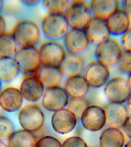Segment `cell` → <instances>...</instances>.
<instances>
[{
    "label": "cell",
    "instance_id": "obj_24",
    "mask_svg": "<svg viewBox=\"0 0 131 147\" xmlns=\"http://www.w3.org/2000/svg\"><path fill=\"white\" fill-rule=\"evenodd\" d=\"M35 134L24 129L14 131L8 139V147H36Z\"/></svg>",
    "mask_w": 131,
    "mask_h": 147
},
{
    "label": "cell",
    "instance_id": "obj_23",
    "mask_svg": "<svg viewBox=\"0 0 131 147\" xmlns=\"http://www.w3.org/2000/svg\"><path fill=\"white\" fill-rule=\"evenodd\" d=\"M90 2L93 16L105 20L121 5L118 0H93Z\"/></svg>",
    "mask_w": 131,
    "mask_h": 147
},
{
    "label": "cell",
    "instance_id": "obj_33",
    "mask_svg": "<svg viewBox=\"0 0 131 147\" xmlns=\"http://www.w3.org/2000/svg\"><path fill=\"white\" fill-rule=\"evenodd\" d=\"M120 43L123 51L131 53V26L121 36Z\"/></svg>",
    "mask_w": 131,
    "mask_h": 147
},
{
    "label": "cell",
    "instance_id": "obj_4",
    "mask_svg": "<svg viewBox=\"0 0 131 147\" xmlns=\"http://www.w3.org/2000/svg\"><path fill=\"white\" fill-rule=\"evenodd\" d=\"M41 28L47 40L59 41L70 28L64 14L47 13L43 17Z\"/></svg>",
    "mask_w": 131,
    "mask_h": 147
},
{
    "label": "cell",
    "instance_id": "obj_30",
    "mask_svg": "<svg viewBox=\"0 0 131 147\" xmlns=\"http://www.w3.org/2000/svg\"><path fill=\"white\" fill-rule=\"evenodd\" d=\"M117 65L123 72L129 73L131 72V53L123 51Z\"/></svg>",
    "mask_w": 131,
    "mask_h": 147
},
{
    "label": "cell",
    "instance_id": "obj_8",
    "mask_svg": "<svg viewBox=\"0 0 131 147\" xmlns=\"http://www.w3.org/2000/svg\"><path fill=\"white\" fill-rule=\"evenodd\" d=\"M83 74L90 86L99 88L105 86L109 81L110 67L97 60H93L86 64Z\"/></svg>",
    "mask_w": 131,
    "mask_h": 147
},
{
    "label": "cell",
    "instance_id": "obj_26",
    "mask_svg": "<svg viewBox=\"0 0 131 147\" xmlns=\"http://www.w3.org/2000/svg\"><path fill=\"white\" fill-rule=\"evenodd\" d=\"M19 47L12 33L5 31L0 35V57H12Z\"/></svg>",
    "mask_w": 131,
    "mask_h": 147
},
{
    "label": "cell",
    "instance_id": "obj_15",
    "mask_svg": "<svg viewBox=\"0 0 131 147\" xmlns=\"http://www.w3.org/2000/svg\"><path fill=\"white\" fill-rule=\"evenodd\" d=\"M43 84L35 74H28L21 83L19 89L23 98L31 102L38 101L45 90Z\"/></svg>",
    "mask_w": 131,
    "mask_h": 147
},
{
    "label": "cell",
    "instance_id": "obj_21",
    "mask_svg": "<svg viewBox=\"0 0 131 147\" xmlns=\"http://www.w3.org/2000/svg\"><path fill=\"white\" fill-rule=\"evenodd\" d=\"M34 74L41 80L45 88L61 86L64 77L60 67H54L42 64Z\"/></svg>",
    "mask_w": 131,
    "mask_h": 147
},
{
    "label": "cell",
    "instance_id": "obj_12",
    "mask_svg": "<svg viewBox=\"0 0 131 147\" xmlns=\"http://www.w3.org/2000/svg\"><path fill=\"white\" fill-rule=\"evenodd\" d=\"M78 118L75 114L66 107L55 111L51 116V125L59 134H67L75 127Z\"/></svg>",
    "mask_w": 131,
    "mask_h": 147
},
{
    "label": "cell",
    "instance_id": "obj_40",
    "mask_svg": "<svg viewBox=\"0 0 131 147\" xmlns=\"http://www.w3.org/2000/svg\"><path fill=\"white\" fill-rule=\"evenodd\" d=\"M0 147H8V146L6 144L2 141H0Z\"/></svg>",
    "mask_w": 131,
    "mask_h": 147
},
{
    "label": "cell",
    "instance_id": "obj_9",
    "mask_svg": "<svg viewBox=\"0 0 131 147\" xmlns=\"http://www.w3.org/2000/svg\"><path fill=\"white\" fill-rule=\"evenodd\" d=\"M104 91L108 99L114 103H124L131 94V87L127 79L122 77L109 79L104 86Z\"/></svg>",
    "mask_w": 131,
    "mask_h": 147
},
{
    "label": "cell",
    "instance_id": "obj_36",
    "mask_svg": "<svg viewBox=\"0 0 131 147\" xmlns=\"http://www.w3.org/2000/svg\"><path fill=\"white\" fill-rule=\"evenodd\" d=\"M121 7L125 9L131 16V1L124 0L121 1Z\"/></svg>",
    "mask_w": 131,
    "mask_h": 147
},
{
    "label": "cell",
    "instance_id": "obj_43",
    "mask_svg": "<svg viewBox=\"0 0 131 147\" xmlns=\"http://www.w3.org/2000/svg\"><path fill=\"white\" fill-rule=\"evenodd\" d=\"M2 81L0 80V91H1V90H2Z\"/></svg>",
    "mask_w": 131,
    "mask_h": 147
},
{
    "label": "cell",
    "instance_id": "obj_5",
    "mask_svg": "<svg viewBox=\"0 0 131 147\" xmlns=\"http://www.w3.org/2000/svg\"><path fill=\"white\" fill-rule=\"evenodd\" d=\"M14 58L20 71L28 74H34L41 65L38 48L36 46L19 47Z\"/></svg>",
    "mask_w": 131,
    "mask_h": 147
},
{
    "label": "cell",
    "instance_id": "obj_41",
    "mask_svg": "<svg viewBox=\"0 0 131 147\" xmlns=\"http://www.w3.org/2000/svg\"><path fill=\"white\" fill-rule=\"evenodd\" d=\"M3 1L0 0V13H1V10H2V7H3Z\"/></svg>",
    "mask_w": 131,
    "mask_h": 147
},
{
    "label": "cell",
    "instance_id": "obj_11",
    "mask_svg": "<svg viewBox=\"0 0 131 147\" xmlns=\"http://www.w3.org/2000/svg\"><path fill=\"white\" fill-rule=\"evenodd\" d=\"M69 100V95L61 86L46 88L41 97L44 107L53 112L66 107Z\"/></svg>",
    "mask_w": 131,
    "mask_h": 147
},
{
    "label": "cell",
    "instance_id": "obj_3",
    "mask_svg": "<svg viewBox=\"0 0 131 147\" xmlns=\"http://www.w3.org/2000/svg\"><path fill=\"white\" fill-rule=\"evenodd\" d=\"M38 49L41 64L54 67L60 66L67 51L63 44L55 40L44 41Z\"/></svg>",
    "mask_w": 131,
    "mask_h": 147
},
{
    "label": "cell",
    "instance_id": "obj_42",
    "mask_svg": "<svg viewBox=\"0 0 131 147\" xmlns=\"http://www.w3.org/2000/svg\"><path fill=\"white\" fill-rule=\"evenodd\" d=\"M125 147H131V140L127 142Z\"/></svg>",
    "mask_w": 131,
    "mask_h": 147
},
{
    "label": "cell",
    "instance_id": "obj_17",
    "mask_svg": "<svg viewBox=\"0 0 131 147\" xmlns=\"http://www.w3.org/2000/svg\"><path fill=\"white\" fill-rule=\"evenodd\" d=\"M85 31L90 42L96 45L111 36L106 20L93 16Z\"/></svg>",
    "mask_w": 131,
    "mask_h": 147
},
{
    "label": "cell",
    "instance_id": "obj_38",
    "mask_svg": "<svg viewBox=\"0 0 131 147\" xmlns=\"http://www.w3.org/2000/svg\"><path fill=\"white\" fill-rule=\"evenodd\" d=\"M126 101V106L128 110L131 112V94Z\"/></svg>",
    "mask_w": 131,
    "mask_h": 147
},
{
    "label": "cell",
    "instance_id": "obj_31",
    "mask_svg": "<svg viewBox=\"0 0 131 147\" xmlns=\"http://www.w3.org/2000/svg\"><path fill=\"white\" fill-rule=\"evenodd\" d=\"M36 147H62V145L56 138L47 135L42 137L38 140Z\"/></svg>",
    "mask_w": 131,
    "mask_h": 147
},
{
    "label": "cell",
    "instance_id": "obj_10",
    "mask_svg": "<svg viewBox=\"0 0 131 147\" xmlns=\"http://www.w3.org/2000/svg\"><path fill=\"white\" fill-rule=\"evenodd\" d=\"M80 119L85 129L90 132L98 131L106 124L105 110L96 105L88 106L82 112Z\"/></svg>",
    "mask_w": 131,
    "mask_h": 147
},
{
    "label": "cell",
    "instance_id": "obj_19",
    "mask_svg": "<svg viewBox=\"0 0 131 147\" xmlns=\"http://www.w3.org/2000/svg\"><path fill=\"white\" fill-rule=\"evenodd\" d=\"M90 86L83 74L69 76L66 78L64 87L71 98H83L89 91Z\"/></svg>",
    "mask_w": 131,
    "mask_h": 147
},
{
    "label": "cell",
    "instance_id": "obj_37",
    "mask_svg": "<svg viewBox=\"0 0 131 147\" xmlns=\"http://www.w3.org/2000/svg\"><path fill=\"white\" fill-rule=\"evenodd\" d=\"M6 22L3 16L0 13V35L5 32Z\"/></svg>",
    "mask_w": 131,
    "mask_h": 147
},
{
    "label": "cell",
    "instance_id": "obj_6",
    "mask_svg": "<svg viewBox=\"0 0 131 147\" xmlns=\"http://www.w3.org/2000/svg\"><path fill=\"white\" fill-rule=\"evenodd\" d=\"M123 51L120 42L110 37L96 45L95 59L110 67L117 65Z\"/></svg>",
    "mask_w": 131,
    "mask_h": 147
},
{
    "label": "cell",
    "instance_id": "obj_34",
    "mask_svg": "<svg viewBox=\"0 0 131 147\" xmlns=\"http://www.w3.org/2000/svg\"><path fill=\"white\" fill-rule=\"evenodd\" d=\"M124 126L126 135L131 138V115L129 116Z\"/></svg>",
    "mask_w": 131,
    "mask_h": 147
},
{
    "label": "cell",
    "instance_id": "obj_20",
    "mask_svg": "<svg viewBox=\"0 0 131 147\" xmlns=\"http://www.w3.org/2000/svg\"><path fill=\"white\" fill-rule=\"evenodd\" d=\"M86 63V59L82 53L67 51L65 58L60 67L64 77L83 74Z\"/></svg>",
    "mask_w": 131,
    "mask_h": 147
},
{
    "label": "cell",
    "instance_id": "obj_16",
    "mask_svg": "<svg viewBox=\"0 0 131 147\" xmlns=\"http://www.w3.org/2000/svg\"><path fill=\"white\" fill-rule=\"evenodd\" d=\"M104 109L106 124L109 127L120 128L124 126L129 116L126 104L110 102L106 105Z\"/></svg>",
    "mask_w": 131,
    "mask_h": 147
},
{
    "label": "cell",
    "instance_id": "obj_1",
    "mask_svg": "<svg viewBox=\"0 0 131 147\" xmlns=\"http://www.w3.org/2000/svg\"><path fill=\"white\" fill-rule=\"evenodd\" d=\"M64 15L70 28L85 29L93 16L90 2L70 1Z\"/></svg>",
    "mask_w": 131,
    "mask_h": 147
},
{
    "label": "cell",
    "instance_id": "obj_2",
    "mask_svg": "<svg viewBox=\"0 0 131 147\" xmlns=\"http://www.w3.org/2000/svg\"><path fill=\"white\" fill-rule=\"evenodd\" d=\"M12 33L19 47H32L39 42L41 30L34 21L24 19L16 23Z\"/></svg>",
    "mask_w": 131,
    "mask_h": 147
},
{
    "label": "cell",
    "instance_id": "obj_32",
    "mask_svg": "<svg viewBox=\"0 0 131 147\" xmlns=\"http://www.w3.org/2000/svg\"><path fill=\"white\" fill-rule=\"evenodd\" d=\"M62 147H88L86 141L80 137L74 136L64 141Z\"/></svg>",
    "mask_w": 131,
    "mask_h": 147
},
{
    "label": "cell",
    "instance_id": "obj_35",
    "mask_svg": "<svg viewBox=\"0 0 131 147\" xmlns=\"http://www.w3.org/2000/svg\"><path fill=\"white\" fill-rule=\"evenodd\" d=\"M21 2L24 5L30 7L35 6L41 2L40 0H22Z\"/></svg>",
    "mask_w": 131,
    "mask_h": 147
},
{
    "label": "cell",
    "instance_id": "obj_27",
    "mask_svg": "<svg viewBox=\"0 0 131 147\" xmlns=\"http://www.w3.org/2000/svg\"><path fill=\"white\" fill-rule=\"evenodd\" d=\"M70 2L67 0H44L42 4L48 13L64 14Z\"/></svg>",
    "mask_w": 131,
    "mask_h": 147
},
{
    "label": "cell",
    "instance_id": "obj_39",
    "mask_svg": "<svg viewBox=\"0 0 131 147\" xmlns=\"http://www.w3.org/2000/svg\"><path fill=\"white\" fill-rule=\"evenodd\" d=\"M127 79L128 83L131 87V72L128 73V79Z\"/></svg>",
    "mask_w": 131,
    "mask_h": 147
},
{
    "label": "cell",
    "instance_id": "obj_29",
    "mask_svg": "<svg viewBox=\"0 0 131 147\" xmlns=\"http://www.w3.org/2000/svg\"><path fill=\"white\" fill-rule=\"evenodd\" d=\"M11 121L4 116L0 117V141L8 140L14 131Z\"/></svg>",
    "mask_w": 131,
    "mask_h": 147
},
{
    "label": "cell",
    "instance_id": "obj_44",
    "mask_svg": "<svg viewBox=\"0 0 131 147\" xmlns=\"http://www.w3.org/2000/svg\"><path fill=\"white\" fill-rule=\"evenodd\" d=\"M0 117H1V116H0Z\"/></svg>",
    "mask_w": 131,
    "mask_h": 147
},
{
    "label": "cell",
    "instance_id": "obj_18",
    "mask_svg": "<svg viewBox=\"0 0 131 147\" xmlns=\"http://www.w3.org/2000/svg\"><path fill=\"white\" fill-rule=\"evenodd\" d=\"M24 99L18 87L8 86L0 91V107L7 112H15L20 110Z\"/></svg>",
    "mask_w": 131,
    "mask_h": 147
},
{
    "label": "cell",
    "instance_id": "obj_28",
    "mask_svg": "<svg viewBox=\"0 0 131 147\" xmlns=\"http://www.w3.org/2000/svg\"><path fill=\"white\" fill-rule=\"evenodd\" d=\"M88 105V101L84 98H71L69 99L66 108L72 111L78 119H80V116L85 109Z\"/></svg>",
    "mask_w": 131,
    "mask_h": 147
},
{
    "label": "cell",
    "instance_id": "obj_25",
    "mask_svg": "<svg viewBox=\"0 0 131 147\" xmlns=\"http://www.w3.org/2000/svg\"><path fill=\"white\" fill-rule=\"evenodd\" d=\"M20 71L14 57H0V80L2 82L12 81Z\"/></svg>",
    "mask_w": 131,
    "mask_h": 147
},
{
    "label": "cell",
    "instance_id": "obj_13",
    "mask_svg": "<svg viewBox=\"0 0 131 147\" xmlns=\"http://www.w3.org/2000/svg\"><path fill=\"white\" fill-rule=\"evenodd\" d=\"M63 39L67 51L76 53L83 52L90 43L85 29L70 28Z\"/></svg>",
    "mask_w": 131,
    "mask_h": 147
},
{
    "label": "cell",
    "instance_id": "obj_14",
    "mask_svg": "<svg viewBox=\"0 0 131 147\" xmlns=\"http://www.w3.org/2000/svg\"><path fill=\"white\" fill-rule=\"evenodd\" d=\"M106 21L110 36H121L130 27L131 16L120 7L107 18Z\"/></svg>",
    "mask_w": 131,
    "mask_h": 147
},
{
    "label": "cell",
    "instance_id": "obj_7",
    "mask_svg": "<svg viewBox=\"0 0 131 147\" xmlns=\"http://www.w3.org/2000/svg\"><path fill=\"white\" fill-rule=\"evenodd\" d=\"M18 119L23 129L33 133L38 131L43 126L45 115L38 105L29 104L20 109Z\"/></svg>",
    "mask_w": 131,
    "mask_h": 147
},
{
    "label": "cell",
    "instance_id": "obj_22",
    "mask_svg": "<svg viewBox=\"0 0 131 147\" xmlns=\"http://www.w3.org/2000/svg\"><path fill=\"white\" fill-rule=\"evenodd\" d=\"M125 141V134L120 129L110 127L102 132L99 140L101 147H124Z\"/></svg>",
    "mask_w": 131,
    "mask_h": 147
}]
</instances>
